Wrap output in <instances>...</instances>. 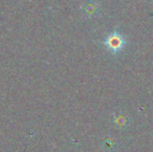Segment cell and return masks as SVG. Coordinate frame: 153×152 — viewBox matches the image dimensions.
<instances>
[{
  "label": "cell",
  "instance_id": "obj_1",
  "mask_svg": "<svg viewBox=\"0 0 153 152\" xmlns=\"http://www.w3.org/2000/svg\"><path fill=\"white\" fill-rule=\"evenodd\" d=\"M102 43L106 47L108 52H111L114 55H117L124 50L125 46L128 42L124 35H122L120 31L115 29L106 36V38L102 41Z\"/></svg>",
  "mask_w": 153,
  "mask_h": 152
},
{
  "label": "cell",
  "instance_id": "obj_2",
  "mask_svg": "<svg viewBox=\"0 0 153 152\" xmlns=\"http://www.w3.org/2000/svg\"><path fill=\"white\" fill-rule=\"evenodd\" d=\"M100 4L98 1L95 0H88L82 6H81V12L82 15L87 19L95 18L98 16V14L100 13Z\"/></svg>",
  "mask_w": 153,
  "mask_h": 152
},
{
  "label": "cell",
  "instance_id": "obj_3",
  "mask_svg": "<svg viewBox=\"0 0 153 152\" xmlns=\"http://www.w3.org/2000/svg\"><path fill=\"white\" fill-rule=\"evenodd\" d=\"M113 120H114V123L119 128L125 127L128 124V117L126 115L122 114V113H115L113 115Z\"/></svg>",
  "mask_w": 153,
  "mask_h": 152
}]
</instances>
